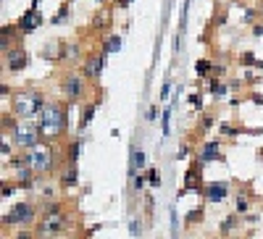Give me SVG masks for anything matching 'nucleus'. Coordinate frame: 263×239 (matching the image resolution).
<instances>
[{
  "label": "nucleus",
  "mask_w": 263,
  "mask_h": 239,
  "mask_svg": "<svg viewBox=\"0 0 263 239\" xmlns=\"http://www.w3.org/2000/svg\"><path fill=\"white\" fill-rule=\"evenodd\" d=\"M208 92H211L213 97H224V95L229 92V84H227L224 79H216V77H211V79H208Z\"/></svg>",
  "instance_id": "obj_20"
},
{
  "label": "nucleus",
  "mask_w": 263,
  "mask_h": 239,
  "mask_svg": "<svg viewBox=\"0 0 263 239\" xmlns=\"http://www.w3.org/2000/svg\"><path fill=\"white\" fill-rule=\"evenodd\" d=\"M11 87H8V81H3V84H0V97H3V100H8V95H11Z\"/></svg>",
  "instance_id": "obj_40"
},
{
  "label": "nucleus",
  "mask_w": 263,
  "mask_h": 239,
  "mask_svg": "<svg viewBox=\"0 0 263 239\" xmlns=\"http://www.w3.org/2000/svg\"><path fill=\"white\" fill-rule=\"evenodd\" d=\"M240 226H242L240 213H229L227 218H221V221H219V234H221V237H229V234L237 232Z\"/></svg>",
  "instance_id": "obj_17"
},
{
  "label": "nucleus",
  "mask_w": 263,
  "mask_h": 239,
  "mask_svg": "<svg viewBox=\"0 0 263 239\" xmlns=\"http://www.w3.org/2000/svg\"><path fill=\"white\" fill-rule=\"evenodd\" d=\"M71 218L69 213H61V216H40V221L34 224V234L37 239H58L61 234H66Z\"/></svg>",
  "instance_id": "obj_6"
},
{
  "label": "nucleus",
  "mask_w": 263,
  "mask_h": 239,
  "mask_svg": "<svg viewBox=\"0 0 263 239\" xmlns=\"http://www.w3.org/2000/svg\"><path fill=\"white\" fill-rule=\"evenodd\" d=\"M95 103H87V105H84V110H82V121H79V129H82V132H84V129H87L90 126V121H92V116H95Z\"/></svg>",
  "instance_id": "obj_26"
},
{
  "label": "nucleus",
  "mask_w": 263,
  "mask_h": 239,
  "mask_svg": "<svg viewBox=\"0 0 263 239\" xmlns=\"http://www.w3.org/2000/svg\"><path fill=\"white\" fill-rule=\"evenodd\" d=\"M79 150H82L79 140H71L69 145H66V150H63V163H66V165H77V160H79Z\"/></svg>",
  "instance_id": "obj_18"
},
{
  "label": "nucleus",
  "mask_w": 263,
  "mask_h": 239,
  "mask_svg": "<svg viewBox=\"0 0 263 239\" xmlns=\"http://www.w3.org/2000/svg\"><path fill=\"white\" fill-rule=\"evenodd\" d=\"M24 153V160H26V165L29 168H34L40 176H53V173H58L61 168H63V153H58L53 147V142H40L37 147H32V150H21Z\"/></svg>",
  "instance_id": "obj_2"
},
{
  "label": "nucleus",
  "mask_w": 263,
  "mask_h": 239,
  "mask_svg": "<svg viewBox=\"0 0 263 239\" xmlns=\"http://www.w3.org/2000/svg\"><path fill=\"white\" fill-rule=\"evenodd\" d=\"M119 48H121V37L119 34H106L103 37V45H100L103 53H116Z\"/></svg>",
  "instance_id": "obj_22"
},
{
  "label": "nucleus",
  "mask_w": 263,
  "mask_h": 239,
  "mask_svg": "<svg viewBox=\"0 0 263 239\" xmlns=\"http://www.w3.org/2000/svg\"><path fill=\"white\" fill-rule=\"evenodd\" d=\"M21 29H18V24H3V29H0V50H11L13 45L21 42Z\"/></svg>",
  "instance_id": "obj_16"
},
{
  "label": "nucleus",
  "mask_w": 263,
  "mask_h": 239,
  "mask_svg": "<svg viewBox=\"0 0 263 239\" xmlns=\"http://www.w3.org/2000/svg\"><path fill=\"white\" fill-rule=\"evenodd\" d=\"M106 55L108 53H90L87 58H84V63H82V74H84V79L87 81H98L100 79V74H103V66H106Z\"/></svg>",
  "instance_id": "obj_10"
},
{
  "label": "nucleus",
  "mask_w": 263,
  "mask_h": 239,
  "mask_svg": "<svg viewBox=\"0 0 263 239\" xmlns=\"http://www.w3.org/2000/svg\"><path fill=\"white\" fill-rule=\"evenodd\" d=\"M145 184H147V176H145V173H139V171H137V173H134V179H132V187H134V189L139 192V189L145 187Z\"/></svg>",
  "instance_id": "obj_34"
},
{
  "label": "nucleus",
  "mask_w": 263,
  "mask_h": 239,
  "mask_svg": "<svg viewBox=\"0 0 263 239\" xmlns=\"http://www.w3.org/2000/svg\"><path fill=\"white\" fill-rule=\"evenodd\" d=\"M205 221V208L200 205V208H192L190 213L184 216V226H197V224H203Z\"/></svg>",
  "instance_id": "obj_21"
},
{
  "label": "nucleus",
  "mask_w": 263,
  "mask_h": 239,
  "mask_svg": "<svg viewBox=\"0 0 263 239\" xmlns=\"http://www.w3.org/2000/svg\"><path fill=\"white\" fill-rule=\"evenodd\" d=\"M258 221H261V216H258V213H248V216H242V224H248V226L258 224Z\"/></svg>",
  "instance_id": "obj_38"
},
{
  "label": "nucleus",
  "mask_w": 263,
  "mask_h": 239,
  "mask_svg": "<svg viewBox=\"0 0 263 239\" xmlns=\"http://www.w3.org/2000/svg\"><path fill=\"white\" fill-rule=\"evenodd\" d=\"M26 63H29V53H26L24 42H18V45H13L11 50L3 53V69L11 74V77L13 74H21L26 69Z\"/></svg>",
  "instance_id": "obj_8"
},
{
  "label": "nucleus",
  "mask_w": 263,
  "mask_h": 239,
  "mask_svg": "<svg viewBox=\"0 0 263 239\" xmlns=\"http://www.w3.org/2000/svg\"><path fill=\"white\" fill-rule=\"evenodd\" d=\"M153 205H155L153 195H145V213H147V216H153Z\"/></svg>",
  "instance_id": "obj_39"
},
{
  "label": "nucleus",
  "mask_w": 263,
  "mask_h": 239,
  "mask_svg": "<svg viewBox=\"0 0 263 239\" xmlns=\"http://www.w3.org/2000/svg\"><path fill=\"white\" fill-rule=\"evenodd\" d=\"M40 21H42V16H40V8H37V3L32 5V8H26V11L21 13V18H18V29H21V34L26 37V34H32V32H37V26H40Z\"/></svg>",
  "instance_id": "obj_14"
},
{
  "label": "nucleus",
  "mask_w": 263,
  "mask_h": 239,
  "mask_svg": "<svg viewBox=\"0 0 263 239\" xmlns=\"http://www.w3.org/2000/svg\"><path fill=\"white\" fill-rule=\"evenodd\" d=\"M79 58H82V45L79 42H58V55H55V63L74 66Z\"/></svg>",
  "instance_id": "obj_12"
},
{
  "label": "nucleus",
  "mask_w": 263,
  "mask_h": 239,
  "mask_svg": "<svg viewBox=\"0 0 263 239\" xmlns=\"http://www.w3.org/2000/svg\"><path fill=\"white\" fill-rule=\"evenodd\" d=\"M250 100H253L256 105H263V97H261V95H250Z\"/></svg>",
  "instance_id": "obj_47"
},
{
  "label": "nucleus",
  "mask_w": 263,
  "mask_h": 239,
  "mask_svg": "<svg viewBox=\"0 0 263 239\" xmlns=\"http://www.w3.org/2000/svg\"><path fill=\"white\" fill-rule=\"evenodd\" d=\"M190 155V145H179V150H176V158H187Z\"/></svg>",
  "instance_id": "obj_41"
},
{
  "label": "nucleus",
  "mask_w": 263,
  "mask_h": 239,
  "mask_svg": "<svg viewBox=\"0 0 263 239\" xmlns=\"http://www.w3.org/2000/svg\"><path fill=\"white\" fill-rule=\"evenodd\" d=\"M55 176H58V187L63 192H74L79 187V168H77V165H63Z\"/></svg>",
  "instance_id": "obj_15"
},
{
  "label": "nucleus",
  "mask_w": 263,
  "mask_h": 239,
  "mask_svg": "<svg viewBox=\"0 0 263 239\" xmlns=\"http://www.w3.org/2000/svg\"><path fill=\"white\" fill-rule=\"evenodd\" d=\"M16 189H18V184H16V181H8V179L3 176V200L13 197V195H16Z\"/></svg>",
  "instance_id": "obj_30"
},
{
  "label": "nucleus",
  "mask_w": 263,
  "mask_h": 239,
  "mask_svg": "<svg viewBox=\"0 0 263 239\" xmlns=\"http://www.w3.org/2000/svg\"><path fill=\"white\" fill-rule=\"evenodd\" d=\"M203 165L205 163L200 158H195L190 163V168H187V173H184V187L179 189V197H184L187 192H197V195L203 192Z\"/></svg>",
  "instance_id": "obj_9"
},
{
  "label": "nucleus",
  "mask_w": 263,
  "mask_h": 239,
  "mask_svg": "<svg viewBox=\"0 0 263 239\" xmlns=\"http://www.w3.org/2000/svg\"><path fill=\"white\" fill-rule=\"evenodd\" d=\"M66 16H69V5H61V11H58V13H55V16L50 18V21H53V24H61V21H63V18H66Z\"/></svg>",
  "instance_id": "obj_36"
},
{
  "label": "nucleus",
  "mask_w": 263,
  "mask_h": 239,
  "mask_svg": "<svg viewBox=\"0 0 263 239\" xmlns=\"http://www.w3.org/2000/svg\"><path fill=\"white\" fill-rule=\"evenodd\" d=\"M11 142L18 147V150H32V147H37L40 142H45V137H42L40 124L21 121V124L16 126V132L11 134Z\"/></svg>",
  "instance_id": "obj_7"
},
{
  "label": "nucleus",
  "mask_w": 263,
  "mask_h": 239,
  "mask_svg": "<svg viewBox=\"0 0 263 239\" xmlns=\"http://www.w3.org/2000/svg\"><path fill=\"white\" fill-rule=\"evenodd\" d=\"M132 3H134V0H116V8H119V11H127Z\"/></svg>",
  "instance_id": "obj_42"
},
{
  "label": "nucleus",
  "mask_w": 263,
  "mask_h": 239,
  "mask_svg": "<svg viewBox=\"0 0 263 239\" xmlns=\"http://www.w3.org/2000/svg\"><path fill=\"white\" fill-rule=\"evenodd\" d=\"M229 74V66L227 63H213V71H211V77H216V79H224Z\"/></svg>",
  "instance_id": "obj_32"
},
{
  "label": "nucleus",
  "mask_w": 263,
  "mask_h": 239,
  "mask_svg": "<svg viewBox=\"0 0 263 239\" xmlns=\"http://www.w3.org/2000/svg\"><path fill=\"white\" fill-rule=\"evenodd\" d=\"M98 3H106V0H98Z\"/></svg>",
  "instance_id": "obj_49"
},
{
  "label": "nucleus",
  "mask_w": 263,
  "mask_h": 239,
  "mask_svg": "<svg viewBox=\"0 0 263 239\" xmlns=\"http://www.w3.org/2000/svg\"><path fill=\"white\" fill-rule=\"evenodd\" d=\"M69 105L71 103H55V100H48L42 108V113L37 116V124L42 129V137L48 142H58L63 140V134L69 132Z\"/></svg>",
  "instance_id": "obj_1"
},
{
  "label": "nucleus",
  "mask_w": 263,
  "mask_h": 239,
  "mask_svg": "<svg viewBox=\"0 0 263 239\" xmlns=\"http://www.w3.org/2000/svg\"><path fill=\"white\" fill-rule=\"evenodd\" d=\"M240 66H253V69H263V61H258L256 55H253L250 50H245V53H240Z\"/></svg>",
  "instance_id": "obj_25"
},
{
  "label": "nucleus",
  "mask_w": 263,
  "mask_h": 239,
  "mask_svg": "<svg viewBox=\"0 0 263 239\" xmlns=\"http://www.w3.org/2000/svg\"><path fill=\"white\" fill-rule=\"evenodd\" d=\"M48 95L40 87H26V89H16L11 95V110L21 118V121H32L42 113Z\"/></svg>",
  "instance_id": "obj_3"
},
{
  "label": "nucleus",
  "mask_w": 263,
  "mask_h": 239,
  "mask_svg": "<svg viewBox=\"0 0 263 239\" xmlns=\"http://www.w3.org/2000/svg\"><path fill=\"white\" fill-rule=\"evenodd\" d=\"M168 92H171V81H163V89H161V100L168 97Z\"/></svg>",
  "instance_id": "obj_45"
},
{
  "label": "nucleus",
  "mask_w": 263,
  "mask_h": 239,
  "mask_svg": "<svg viewBox=\"0 0 263 239\" xmlns=\"http://www.w3.org/2000/svg\"><path fill=\"white\" fill-rule=\"evenodd\" d=\"M261 160H263V150H261Z\"/></svg>",
  "instance_id": "obj_48"
},
{
  "label": "nucleus",
  "mask_w": 263,
  "mask_h": 239,
  "mask_svg": "<svg viewBox=\"0 0 263 239\" xmlns=\"http://www.w3.org/2000/svg\"><path fill=\"white\" fill-rule=\"evenodd\" d=\"M258 16H261V8L258 5H245V11H242V24L253 26V24L258 21Z\"/></svg>",
  "instance_id": "obj_24"
},
{
  "label": "nucleus",
  "mask_w": 263,
  "mask_h": 239,
  "mask_svg": "<svg viewBox=\"0 0 263 239\" xmlns=\"http://www.w3.org/2000/svg\"><path fill=\"white\" fill-rule=\"evenodd\" d=\"M250 29H253V37H263V24H258V21H256V24L250 26Z\"/></svg>",
  "instance_id": "obj_44"
},
{
  "label": "nucleus",
  "mask_w": 263,
  "mask_h": 239,
  "mask_svg": "<svg viewBox=\"0 0 263 239\" xmlns=\"http://www.w3.org/2000/svg\"><path fill=\"white\" fill-rule=\"evenodd\" d=\"M129 234L134 237V239L142 237V218H132L129 221Z\"/></svg>",
  "instance_id": "obj_28"
},
{
  "label": "nucleus",
  "mask_w": 263,
  "mask_h": 239,
  "mask_svg": "<svg viewBox=\"0 0 263 239\" xmlns=\"http://www.w3.org/2000/svg\"><path fill=\"white\" fill-rule=\"evenodd\" d=\"M0 153H3V163L13 158V150H11V142H8V137L3 134V142H0Z\"/></svg>",
  "instance_id": "obj_31"
},
{
  "label": "nucleus",
  "mask_w": 263,
  "mask_h": 239,
  "mask_svg": "<svg viewBox=\"0 0 263 239\" xmlns=\"http://www.w3.org/2000/svg\"><path fill=\"white\" fill-rule=\"evenodd\" d=\"M190 103L197 108V110H203V97H197V95H190Z\"/></svg>",
  "instance_id": "obj_43"
},
{
  "label": "nucleus",
  "mask_w": 263,
  "mask_h": 239,
  "mask_svg": "<svg viewBox=\"0 0 263 239\" xmlns=\"http://www.w3.org/2000/svg\"><path fill=\"white\" fill-rule=\"evenodd\" d=\"M234 213H240V216H248L250 213V197H248V192H237V195H234Z\"/></svg>",
  "instance_id": "obj_19"
},
{
  "label": "nucleus",
  "mask_w": 263,
  "mask_h": 239,
  "mask_svg": "<svg viewBox=\"0 0 263 239\" xmlns=\"http://www.w3.org/2000/svg\"><path fill=\"white\" fill-rule=\"evenodd\" d=\"M211 126H213V116L211 113H203L200 116V132H208Z\"/></svg>",
  "instance_id": "obj_35"
},
{
  "label": "nucleus",
  "mask_w": 263,
  "mask_h": 239,
  "mask_svg": "<svg viewBox=\"0 0 263 239\" xmlns=\"http://www.w3.org/2000/svg\"><path fill=\"white\" fill-rule=\"evenodd\" d=\"M211 71H213V63L208 58H200L195 63V74H197V79H211Z\"/></svg>",
  "instance_id": "obj_23"
},
{
  "label": "nucleus",
  "mask_w": 263,
  "mask_h": 239,
  "mask_svg": "<svg viewBox=\"0 0 263 239\" xmlns=\"http://www.w3.org/2000/svg\"><path fill=\"white\" fill-rule=\"evenodd\" d=\"M195 158H200L203 163L221 160V158H224V145H221V140H208V142H203L200 147H197Z\"/></svg>",
  "instance_id": "obj_13"
},
{
  "label": "nucleus",
  "mask_w": 263,
  "mask_h": 239,
  "mask_svg": "<svg viewBox=\"0 0 263 239\" xmlns=\"http://www.w3.org/2000/svg\"><path fill=\"white\" fill-rule=\"evenodd\" d=\"M161 124H163V134H168V124H171V110H163Z\"/></svg>",
  "instance_id": "obj_37"
},
{
  "label": "nucleus",
  "mask_w": 263,
  "mask_h": 239,
  "mask_svg": "<svg viewBox=\"0 0 263 239\" xmlns=\"http://www.w3.org/2000/svg\"><path fill=\"white\" fill-rule=\"evenodd\" d=\"M40 202L34 200H21V202H13L11 208L3 213V229H32L37 221H40Z\"/></svg>",
  "instance_id": "obj_4"
},
{
  "label": "nucleus",
  "mask_w": 263,
  "mask_h": 239,
  "mask_svg": "<svg viewBox=\"0 0 263 239\" xmlns=\"http://www.w3.org/2000/svg\"><path fill=\"white\" fill-rule=\"evenodd\" d=\"M219 134H224V137H229V140H234V137L240 134V129H237V126H232V124H227V121H221V124H219Z\"/></svg>",
  "instance_id": "obj_27"
},
{
  "label": "nucleus",
  "mask_w": 263,
  "mask_h": 239,
  "mask_svg": "<svg viewBox=\"0 0 263 239\" xmlns=\"http://www.w3.org/2000/svg\"><path fill=\"white\" fill-rule=\"evenodd\" d=\"M61 95L66 103L77 105L87 97V79H84L82 71H66L61 79Z\"/></svg>",
  "instance_id": "obj_5"
},
{
  "label": "nucleus",
  "mask_w": 263,
  "mask_h": 239,
  "mask_svg": "<svg viewBox=\"0 0 263 239\" xmlns=\"http://www.w3.org/2000/svg\"><path fill=\"white\" fill-rule=\"evenodd\" d=\"M155 116H158V108L153 105V108L147 110V121H155Z\"/></svg>",
  "instance_id": "obj_46"
},
{
  "label": "nucleus",
  "mask_w": 263,
  "mask_h": 239,
  "mask_svg": "<svg viewBox=\"0 0 263 239\" xmlns=\"http://www.w3.org/2000/svg\"><path fill=\"white\" fill-rule=\"evenodd\" d=\"M145 176H147V184H150V187H161V171H158V168H147Z\"/></svg>",
  "instance_id": "obj_29"
},
{
  "label": "nucleus",
  "mask_w": 263,
  "mask_h": 239,
  "mask_svg": "<svg viewBox=\"0 0 263 239\" xmlns=\"http://www.w3.org/2000/svg\"><path fill=\"white\" fill-rule=\"evenodd\" d=\"M132 165H134L137 171L145 165V153H142V150H134V153H132Z\"/></svg>",
  "instance_id": "obj_33"
},
{
  "label": "nucleus",
  "mask_w": 263,
  "mask_h": 239,
  "mask_svg": "<svg viewBox=\"0 0 263 239\" xmlns=\"http://www.w3.org/2000/svg\"><path fill=\"white\" fill-rule=\"evenodd\" d=\"M200 197L205 202H224L232 197V187H229V181H208V184H203Z\"/></svg>",
  "instance_id": "obj_11"
}]
</instances>
